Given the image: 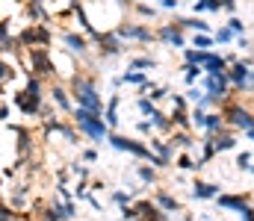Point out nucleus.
<instances>
[{
	"label": "nucleus",
	"mask_w": 254,
	"mask_h": 221,
	"mask_svg": "<svg viewBox=\"0 0 254 221\" xmlns=\"http://www.w3.org/2000/svg\"><path fill=\"white\" fill-rule=\"evenodd\" d=\"M60 42H63V47L71 56H83L92 47V39L86 33H80V30H65V33H60Z\"/></svg>",
	"instance_id": "obj_12"
},
{
	"label": "nucleus",
	"mask_w": 254,
	"mask_h": 221,
	"mask_svg": "<svg viewBox=\"0 0 254 221\" xmlns=\"http://www.w3.org/2000/svg\"><path fill=\"white\" fill-rule=\"evenodd\" d=\"M213 145H216V153H225V150H237L240 142H237V136H234V133H228V130H225V133L213 136Z\"/></svg>",
	"instance_id": "obj_25"
},
{
	"label": "nucleus",
	"mask_w": 254,
	"mask_h": 221,
	"mask_svg": "<svg viewBox=\"0 0 254 221\" xmlns=\"http://www.w3.org/2000/svg\"><path fill=\"white\" fill-rule=\"evenodd\" d=\"M184 221H198V219H195V216H190V213H187V216H184Z\"/></svg>",
	"instance_id": "obj_50"
},
{
	"label": "nucleus",
	"mask_w": 254,
	"mask_h": 221,
	"mask_svg": "<svg viewBox=\"0 0 254 221\" xmlns=\"http://www.w3.org/2000/svg\"><path fill=\"white\" fill-rule=\"evenodd\" d=\"M113 30H116V36H119L122 42H136V44H154V42H157V33H154L151 24H145V21H122V24H116Z\"/></svg>",
	"instance_id": "obj_6"
},
{
	"label": "nucleus",
	"mask_w": 254,
	"mask_h": 221,
	"mask_svg": "<svg viewBox=\"0 0 254 221\" xmlns=\"http://www.w3.org/2000/svg\"><path fill=\"white\" fill-rule=\"evenodd\" d=\"M222 0H192V15H219Z\"/></svg>",
	"instance_id": "obj_22"
},
{
	"label": "nucleus",
	"mask_w": 254,
	"mask_h": 221,
	"mask_svg": "<svg viewBox=\"0 0 254 221\" xmlns=\"http://www.w3.org/2000/svg\"><path fill=\"white\" fill-rule=\"evenodd\" d=\"M175 165H178L181 171H201L198 159H192L187 150H178V153H175Z\"/></svg>",
	"instance_id": "obj_28"
},
{
	"label": "nucleus",
	"mask_w": 254,
	"mask_h": 221,
	"mask_svg": "<svg viewBox=\"0 0 254 221\" xmlns=\"http://www.w3.org/2000/svg\"><path fill=\"white\" fill-rule=\"evenodd\" d=\"M15 77V65L9 62V59H0V83H6V80H12Z\"/></svg>",
	"instance_id": "obj_39"
},
{
	"label": "nucleus",
	"mask_w": 254,
	"mask_h": 221,
	"mask_svg": "<svg viewBox=\"0 0 254 221\" xmlns=\"http://www.w3.org/2000/svg\"><path fill=\"white\" fill-rule=\"evenodd\" d=\"M225 130H228V124H225V112L210 109V112H207V121H204V136H219V133H225Z\"/></svg>",
	"instance_id": "obj_19"
},
{
	"label": "nucleus",
	"mask_w": 254,
	"mask_h": 221,
	"mask_svg": "<svg viewBox=\"0 0 254 221\" xmlns=\"http://www.w3.org/2000/svg\"><path fill=\"white\" fill-rule=\"evenodd\" d=\"M225 27H231V33H234V36H246V21H243L240 15H228Z\"/></svg>",
	"instance_id": "obj_37"
},
{
	"label": "nucleus",
	"mask_w": 254,
	"mask_h": 221,
	"mask_svg": "<svg viewBox=\"0 0 254 221\" xmlns=\"http://www.w3.org/2000/svg\"><path fill=\"white\" fill-rule=\"evenodd\" d=\"M21 53V44L18 39L12 36V21L9 18H0V53Z\"/></svg>",
	"instance_id": "obj_16"
},
{
	"label": "nucleus",
	"mask_w": 254,
	"mask_h": 221,
	"mask_svg": "<svg viewBox=\"0 0 254 221\" xmlns=\"http://www.w3.org/2000/svg\"><path fill=\"white\" fill-rule=\"evenodd\" d=\"M154 204H157L163 213H184V204H181L175 195H169L166 189H157V195H154Z\"/></svg>",
	"instance_id": "obj_20"
},
{
	"label": "nucleus",
	"mask_w": 254,
	"mask_h": 221,
	"mask_svg": "<svg viewBox=\"0 0 254 221\" xmlns=\"http://www.w3.org/2000/svg\"><path fill=\"white\" fill-rule=\"evenodd\" d=\"M172 109H190L187 97H184V94H172Z\"/></svg>",
	"instance_id": "obj_45"
},
{
	"label": "nucleus",
	"mask_w": 254,
	"mask_h": 221,
	"mask_svg": "<svg viewBox=\"0 0 254 221\" xmlns=\"http://www.w3.org/2000/svg\"><path fill=\"white\" fill-rule=\"evenodd\" d=\"M225 124L231 130H249V127H254V112L246 109L243 103H228L225 106Z\"/></svg>",
	"instance_id": "obj_11"
},
{
	"label": "nucleus",
	"mask_w": 254,
	"mask_h": 221,
	"mask_svg": "<svg viewBox=\"0 0 254 221\" xmlns=\"http://www.w3.org/2000/svg\"><path fill=\"white\" fill-rule=\"evenodd\" d=\"M110 201H113V204H116V207L122 210V207H127V204H133V195L119 189V192H113V195H110Z\"/></svg>",
	"instance_id": "obj_38"
},
{
	"label": "nucleus",
	"mask_w": 254,
	"mask_h": 221,
	"mask_svg": "<svg viewBox=\"0 0 254 221\" xmlns=\"http://www.w3.org/2000/svg\"><path fill=\"white\" fill-rule=\"evenodd\" d=\"M204 74H225L228 71V59L219 53V50H207V59L201 62Z\"/></svg>",
	"instance_id": "obj_21"
},
{
	"label": "nucleus",
	"mask_w": 254,
	"mask_h": 221,
	"mask_svg": "<svg viewBox=\"0 0 254 221\" xmlns=\"http://www.w3.org/2000/svg\"><path fill=\"white\" fill-rule=\"evenodd\" d=\"M237 216H240L243 221H254V207H252V204H246V207H243Z\"/></svg>",
	"instance_id": "obj_47"
},
{
	"label": "nucleus",
	"mask_w": 254,
	"mask_h": 221,
	"mask_svg": "<svg viewBox=\"0 0 254 221\" xmlns=\"http://www.w3.org/2000/svg\"><path fill=\"white\" fill-rule=\"evenodd\" d=\"M198 147H201L198 165L204 168V165H210V162H213V156H216V145H213V136H201V142H198Z\"/></svg>",
	"instance_id": "obj_24"
},
{
	"label": "nucleus",
	"mask_w": 254,
	"mask_h": 221,
	"mask_svg": "<svg viewBox=\"0 0 254 221\" xmlns=\"http://www.w3.org/2000/svg\"><path fill=\"white\" fill-rule=\"evenodd\" d=\"M201 88H204V94L210 97L213 106H222V103H228V97H231L228 74H204V77H201Z\"/></svg>",
	"instance_id": "obj_7"
},
{
	"label": "nucleus",
	"mask_w": 254,
	"mask_h": 221,
	"mask_svg": "<svg viewBox=\"0 0 254 221\" xmlns=\"http://www.w3.org/2000/svg\"><path fill=\"white\" fill-rule=\"evenodd\" d=\"M15 39H18L21 50H27V47H51V42H54V30H51L45 21H42V24H24L21 33H18Z\"/></svg>",
	"instance_id": "obj_5"
},
{
	"label": "nucleus",
	"mask_w": 254,
	"mask_h": 221,
	"mask_svg": "<svg viewBox=\"0 0 254 221\" xmlns=\"http://www.w3.org/2000/svg\"><path fill=\"white\" fill-rule=\"evenodd\" d=\"M71 121H74V127H77L89 142H95V145H104V142H107V136L113 133V130L107 127V121H104V115H101V112H89V109L74 106Z\"/></svg>",
	"instance_id": "obj_2"
},
{
	"label": "nucleus",
	"mask_w": 254,
	"mask_h": 221,
	"mask_svg": "<svg viewBox=\"0 0 254 221\" xmlns=\"http://www.w3.org/2000/svg\"><path fill=\"white\" fill-rule=\"evenodd\" d=\"M119 103H122L119 94H110V100L104 103V121H107L110 130H119V124H122V118H119Z\"/></svg>",
	"instance_id": "obj_18"
},
{
	"label": "nucleus",
	"mask_w": 254,
	"mask_h": 221,
	"mask_svg": "<svg viewBox=\"0 0 254 221\" xmlns=\"http://www.w3.org/2000/svg\"><path fill=\"white\" fill-rule=\"evenodd\" d=\"M136 112H139L142 118H151V115L157 112V103H154L151 97H145V94H142V97L136 100Z\"/></svg>",
	"instance_id": "obj_33"
},
{
	"label": "nucleus",
	"mask_w": 254,
	"mask_h": 221,
	"mask_svg": "<svg viewBox=\"0 0 254 221\" xmlns=\"http://www.w3.org/2000/svg\"><path fill=\"white\" fill-rule=\"evenodd\" d=\"M154 6H157V9H163V12H178L181 0H154Z\"/></svg>",
	"instance_id": "obj_44"
},
{
	"label": "nucleus",
	"mask_w": 254,
	"mask_h": 221,
	"mask_svg": "<svg viewBox=\"0 0 254 221\" xmlns=\"http://www.w3.org/2000/svg\"><path fill=\"white\" fill-rule=\"evenodd\" d=\"M21 53H24L27 68H30L33 77H42V80L57 77V65H54V53H51V47H27V50H21Z\"/></svg>",
	"instance_id": "obj_4"
},
{
	"label": "nucleus",
	"mask_w": 254,
	"mask_h": 221,
	"mask_svg": "<svg viewBox=\"0 0 254 221\" xmlns=\"http://www.w3.org/2000/svg\"><path fill=\"white\" fill-rule=\"evenodd\" d=\"M190 47H198V50H213V47H216V39H213V33H192Z\"/></svg>",
	"instance_id": "obj_26"
},
{
	"label": "nucleus",
	"mask_w": 254,
	"mask_h": 221,
	"mask_svg": "<svg viewBox=\"0 0 254 221\" xmlns=\"http://www.w3.org/2000/svg\"><path fill=\"white\" fill-rule=\"evenodd\" d=\"M6 118H9V103L0 100V121H6Z\"/></svg>",
	"instance_id": "obj_48"
},
{
	"label": "nucleus",
	"mask_w": 254,
	"mask_h": 221,
	"mask_svg": "<svg viewBox=\"0 0 254 221\" xmlns=\"http://www.w3.org/2000/svg\"><path fill=\"white\" fill-rule=\"evenodd\" d=\"M160 62L154 59V56H133L130 62H127V68H133V71H154Z\"/></svg>",
	"instance_id": "obj_29"
},
{
	"label": "nucleus",
	"mask_w": 254,
	"mask_h": 221,
	"mask_svg": "<svg viewBox=\"0 0 254 221\" xmlns=\"http://www.w3.org/2000/svg\"><path fill=\"white\" fill-rule=\"evenodd\" d=\"M92 42L98 44V53H101L104 59H110V56H122V53H125V42L116 36V30H98V36H95Z\"/></svg>",
	"instance_id": "obj_10"
},
{
	"label": "nucleus",
	"mask_w": 254,
	"mask_h": 221,
	"mask_svg": "<svg viewBox=\"0 0 254 221\" xmlns=\"http://www.w3.org/2000/svg\"><path fill=\"white\" fill-rule=\"evenodd\" d=\"M151 124H154V130H160V133H175V124H172V118L166 115V112H154L151 115Z\"/></svg>",
	"instance_id": "obj_30"
},
{
	"label": "nucleus",
	"mask_w": 254,
	"mask_h": 221,
	"mask_svg": "<svg viewBox=\"0 0 254 221\" xmlns=\"http://www.w3.org/2000/svg\"><path fill=\"white\" fill-rule=\"evenodd\" d=\"M107 145L113 147V150H119V153H127V156H133V159H142V162H151V147L148 142H142V139H136V136H122L119 130H113L110 136H107Z\"/></svg>",
	"instance_id": "obj_3"
},
{
	"label": "nucleus",
	"mask_w": 254,
	"mask_h": 221,
	"mask_svg": "<svg viewBox=\"0 0 254 221\" xmlns=\"http://www.w3.org/2000/svg\"><path fill=\"white\" fill-rule=\"evenodd\" d=\"M249 83H252V86H254V65H252V77H249Z\"/></svg>",
	"instance_id": "obj_51"
},
{
	"label": "nucleus",
	"mask_w": 254,
	"mask_h": 221,
	"mask_svg": "<svg viewBox=\"0 0 254 221\" xmlns=\"http://www.w3.org/2000/svg\"><path fill=\"white\" fill-rule=\"evenodd\" d=\"M207 59V50H198V47H184V62L187 65H201Z\"/></svg>",
	"instance_id": "obj_34"
},
{
	"label": "nucleus",
	"mask_w": 254,
	"mask_h": 221,
	"mask_svg": "<svg viewBox=\"0 0 254 221\" xmlns=\"http://www.w3.org/2000/svg\"><path fill=\"white\" fill-rule=\"evenodd\" d=\"M98 159H101V156H98V150H95V147H83V150H80V162H86V165H95Z\"/></svg>",
	"instance_id": "obj_40"
},
{
	"label": "nucleus",
	"mask_w": 254,
	"mask_h": 221,
	"mask_svg": "<svg viewBox=\"0 0 254 221\" xmlns=\"http://www.w3.org/2000/svg\"><path fill=\"white\" fill-rule=\"evenodd\" d=\"M219 192H222L219 183H207V180H195L192 183V198L195 201H216Z\"/></svg>",
	"instance_id": "obj_17"
},
{
	"label": "nucleus",
	"mask_w": 254,
	"mask_h": 221,
	"mask_svg": "<svg viewBox=\"0 0 254 221\" xmlns=\"http://www.w3.org/2000/svg\"><path fill=\"white\" fill-rule=\"evenodd\" d=\"M136 177H139L142 186H154V183L160 180V174H157L154 165H139V168H136Z\"/></svg>",
	"instance_id": "obj_31"
},
{
	"label": "nucleus",
	"mask_w": 254,
	"mask_h": 221,
	"mask_svg": "<svg viewBox=\"0 0 254 221\" xmlns=\"http://www.w3.org/2000/svg\"><path fill=\"white\" fill-rule=\"evenodd\" d=\"M71 174H74L77 180H89L92 168H89V165H80V162H74V165H71Z\"/></svg>",
	"instance_id": "obj_43"
},
{
	"label": "nucleus",
	"mask_w": 254,
	"mask_h": 221,
	"mask_svg": "<svg viewBox=\"0 0 254 221\" xmlns=\"http://www.w3.org/2000/svg\"><path fill=\"white\" fill-rule=\"evenodd\" d=\"M252 59H237V62H231L228 65V83H231V91H254V86L249 83V77H252Z\"/></svg>",
	"instance_id": "obj_8"
},
{
	"label": "nucleus",
	"mask_w": 254,
	"mask_h": 221,
	"mask_svg": "<svg viewBox=\"0 0 254 221\" xmlns=\"http://www.w3.org/2000/svg\"><path fill=\"white\" fill-rule=\"evenodd\" d=\"M252 162H254V156L249 153V150L237 153V168H240V171H249V168H252Z\"/></svg>",
	"instance_id": "obj_41"
},
{
	"label": "nucleus",
	"mask_w": 254,
	"mask_h": 221,
	"mask_svg": "<svg viewBox=\"0 0 254 221\" xmlns=\"http://www.w3.org/2000/svg\"><path fill=\"white\" fill-rule=\"evenodd\" d=\"M181 77H184V83L187 86H195V83H201V77H204V68L201 65H181Z\"/></svg>",
	"instance_id": "obj_27"
},
{
	"label": "nucleus",
	"mask_w": 254,
	"mask_h": 221,
	"mask_svg": "<svg viewBox=\"0 0 254 221\" xmlns=\"http://www.w3.org/2000/svg\"><path fill=\"white\" fill-rule=\"evenodd\" d=\"M130 12H136L139 21H154V18L160 15V9H157L154 3H142V0H133V9H130Z\"/></svg>",
	"instance_id": "obj_23"
},
{
	"label": "nucleus",
	"mask_w": 254,
	"mask_h": 221,
	"mask_svg": "<svg viewBox=\"0 0 254 221\" xmlns=\"http://www.w3.org/2000/svg\"><path fill=\"white\" fill-rule=\"evenodd\" d=\"M213 39H216V44H234V42H237V36L231 33V27H219V30H213Z\"/></svg>",
	"instance_id": "obj_35"
},
{
	"label": "nucleus",
	"mask_w": 254,
	"mask_h": 221,
	"mask_svg": "<svg viewBox=\"0 0 254 221\" xmlns=\"http://www.w3.org/2000/svg\"><path fill=\"white\" fill-rule=\"evenodd\" d=\"M122 83H127V86H136V88H142V86L148 83V71H133V68H127V71L122 74Z\"/></svg>",
	"instance_id": "obj_32"
},
{
	"label": "nucleus",
	"mask_w": 254,
	"mask_h": 221,
	"mask_svg": "<svg viewBox=\"0 0 254 221\" xmlns=\"http://www.w3.org/2000/svg\"><path fill=\"white\" fill-rule=\"evenodd\" d=\"M184 97H187V103H190V106H198V103L204 100V88H201V83H195V86H190Z\"/></svg>",
	"instance_id": "obj_36"
},
{
	"label": "nucleus",
	"mask_w": 254,
	"mask_h": 221,
	"mask_svg": "<svg viewBox=\"0 0 254 221\" xmlns=\"http://www.w3.org/2000/svg\"><path fill=\"white\" fill-rule=\"evenodd\" d=\"M249 174H254V165H252V168H249Z\"/></svg>",
	"instance_id": "obj_52"
},
{
	"label": "nucleus",
	"mask_w": 254,
	"mask_h": 221,
	"mask_svg": "<svg viewBox=\"0 0 254 221\" xmlns=\"http://www.w3.org/2000/svg\"><path fill=\"white\" fill-rule=\"evenodd\" d=\"M148 147H151V153L163 162V168H169V165L175 162V153H178V150H175V145H172L169 139H163V136H151V139H148Z\"/></svg>",
	"instance_id": "obj_14"
},
{
	"label": "nucleus",
	"mask_w": 254,
	"mask_h": 221,
	"mask_svg": "<svg viewBox=\"0 0 254 221\" xmlns=\"http://www.w3.org/2000/svg\"><path fill=\"white\" fill-rule=\"evenodd\" d=\"M216 204H219V210H225V213H240L246 204H252V198H249L246 192H219V195H216Z\"/></svg>",
	"instance_id": "obj_15"
},
{
	"label": "nucleus",
	"mask_w": 254,
	"mask_h": 221,
	"mask_svg": "<svg viewBox=\"0 0 254 221\" xmlns=\"http://www.w3.org/2000/svg\"><path fill=\"white\" fill-rule=\"evenodd\" d=\"M68 91H71L74 106L89 109V112H101V115H104V94L98 91L95 77H89L86 71L74 74V77L68 80Z\"/></svg>",
	"instance_id": "obj_1"
},
{
	"label": "nucleus",
	"mask_w": 254,
	"mask_h": 221,
	"mask_svg": "<svg viewBox=\"0 0 254 221\" xmlns=\"http://www.w3.org/2000/svg\"><path fill=\"white\" fill-rule=\"evenodd\" d=\"M136 133L151 139V136H154V124H151V118H148V121H145V118H142V121H136Z\"/></svg>",
	"instance_id": "obj_42"
},
{
	"label": "nucleus",
	"mask_w": 254,
	"mask_h": 221,
	"mask_svg": "<svg viewBox=\"0 0 254 221\" xmlns=\"http://www.w3.org/2000/svg\"><path fill=\"white\" fill-rule=\"evenodd\" d=\"M12 221H27V219H12Z\"/></svg>",
	"instance_id": "obj_53"
},
{
	"label": "nucleus",
	"mask_w": 254,
	"mask_h": 221,
	"mask_svg": "<svg viewBox=\"0 0 254 221\" xmlns=\"http://www.w3.org/2000/svg\"><path fill=\"white\" fill-rule=\"evenodd\" d=\"M240 50H249V47H254V42L249 39V36H237V42H234Z\"/></svg>",
	"instance_id": "obj_46"
},
{
	"label": "nucleus",
	"mask_w": 254,
	"mask_h": 221,
	"mask_svg": "<svg viewBox=\"0 0 254 221\" xmlns=\"http://www.w3.org/2000/svg\"><path fill=\"white\" fill-rule=\"evenodd\" d=\"M0 91H3V83H0Z\"/></svg>",
	"instance_id": "obj_54"
},
{
	"label": "nucleus",
	"mask_w": 254,
	"mask_h": 221,
	"mask_svg": "<svg viewBox=\"0 0 254 221\" xmlns=\"http://www.w3.org/2000/svg\"><path fill=\"white\" fill-rule=\"evenodd\" d=\"M157 42L160 44H166V47H172V50H184V47H190V39H187V33L178 27V24H160L157 30Z\"/></svg>",
	"instance_id": "obj_9"
},
{
	"label": "nucleus",
	"mask_w": 254,
	"mask_h": 221,
	"mask_svg": "<svg viewBox=\"0 0 254 221\" xmlns=\"http://www.w3.org/2000/svg\"><path fill=\"white\" fill-rule=\"evenodd\" d=\"M246 133V142H254V127H249V130H243Z\"/></svg>",
	"instance_id": "obj_49"
},
{
	"label": "nucleus",
	"mask_w": 254,
	"mask_h": 221,
	"mask_svg": "<svg viewBox=\"0 0 254 221\" xmlns=\"http://www.w3.org/2000/svg\"><path fill=\"white\" fill-rule=\"evenodd\" d=\"M48 97H51V103L63 112V115H71L74 112V100H71V91H68V86L63 83H51V88H48Z\"/></svg>",
	"instance_id": "obj_13"
}]
</instances>
